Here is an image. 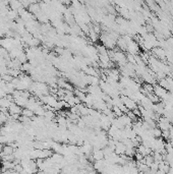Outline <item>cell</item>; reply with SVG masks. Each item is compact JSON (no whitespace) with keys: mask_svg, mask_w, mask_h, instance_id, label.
<instances>
[{"mask_svg":"<svg viewBox=\"0 0 173 174\" xmlns=\"http://www.w3.org/2000/svg\"><path fill=\"white\" fill-rule=\"evenodd\" d=\"M29 11L31 12L33 16H36V14H38L39 12H41V6H40V4H38V3H32L31 5H30V7H29Z\"/></svg>","mask_w":173,"mask_h":174,"instance_id":"6","label":"cell"},{"mask_svg":"<svg viewBox=\"0 0 173 174\" xmlns=\"http://www.w3.org/2000/svg\"><path fill=\"white\" fill-rule=\"evenodd\" d=\"M107 162H106L105 159H103V160H100V161H95L94 163V169L96 170V171H99V172H103V170L105 169V167L107 166Z\"/></svg>","mask_w":173,"mask_h":174,"instance_id":"5","label":"cell"},{"mask_svg":"<svg viewBox=\"0 0 173 174\" xmlns=\"http://www.w3.org/2000/svg\"><path fill=\"white\" fill-rule=\"evenodd\" d=\"M11 103H13V102H10L6 97L0 98V108H7V109H8Z\"/></svg>","mask_w":173,"mask_h":174,"instance_id":"9","label":"cell"},{"mask_svg":"<svg viewBox=\"0 0 173 174\" xmlns=\"http://www.w3.org/2000/svg\"><path fill=\"white\" fill-rule=\"evenodd\" d=\"M18 61H20V63H26L27 62V60H28V57H27V54H26V52H22V53L20 54V55L18 56V58H16Z\"/></svg>","mask_w":173,"mask_h":174,"instance_id":"15","label":"cell"},{"mask_svg":"<svg viewBox=\"0 0 173 174\" xmlns=\"http://www.w3.org/2000/svg\"><path fill=\"white\" fill-rule=\"evenodd\" d=\"M169 130H165V132H162V136L165 138V140H168L169 138Z\"/></svg>","mask_w":173,"mask_h":174,"instance_id":"22","label":"cell"},{"mask_svg":"<svg viewBox=\"0 0 173 174\" xmlns=\"http://www.w3.org/2000/svg\"><path fill=\"white\" fill-rule=\"evenodd\" d=\"M124 155L127 156V157H129V158H131V157H133L135 155V148H126Z\"/></svg>","mask_w":173,"mask_h":174,"instance_id":"14","label":"cell"},{"mask_svg":"<svg viewBox=\"0 0 173 174\" xmlns=\"http://www.w3.org/2000/svg\"><path fill=\"white\" fill-rule=\"evenodd\" d=\"M18 120L20 121V123H25V124H31L32 122H33V120H32V118H29V117H26V116H20V118H18Z\"/></svg>","mask_w":173,"mask_h":174,"instance_id":"17","label":"cell"},{"mask_svg":"<svg viewBox=\"0 0 173 174\" xmlns=\"http://www.w3.org/2000/svg\"><path fill=\"white\" fill-rule=\"evenodd\" d=\"M22 111H23L22 107L16 105L15 103H11L8 108V113L10 114V115H20V114L22 113Z\"/></svg>","mask_w":173,"mask_h":174,"instance_id":"4","label":"cell"},{"mask_svg":"<svg viewBox=\"0 0 173 174\" xmlns=\"http://www.w3.org/2000/svg\"><path fill=\"white\" fill-rule=\"evenodd\" d=\"M13 170L14 171H16L18 173H20V174H22L24 172V167L20 164H16L15 166H14V168H13Z\"/></svg>","mask_w":173,"mask_h":174,"instance_id":"20","label":"cell"},{"mask_svg":"<svg viewBox=\"0 0 173 174\" xmlns=\"http://www.w3.org/2000/svg\"><path fill=\"white\" fill-rule=\"evenodd\" d=\"M133 114H135V116H142V114H141V111H139V108H137V109L133 110Z\"/></svg>","mask_w":173,"mask_h":174,"instance_id":"23","label":"cell"},{"mask_svg":"<svg viewBox=\"0 0 173 174\" xmlns=\"http://www.w3.org/2000/svg\"><path fill=\"white\" fill-rule=\"evenodd\" d=\"M93 158H94V161H100L104 159V153L103 150H96L93 153Z\"/></svg>","mask_w":173,"mask_h":174,"instance_id":"8","label":"cell"},{"mask_svg":"<svg viewBox=\"0 0 173 174\" xmlns=\"http://www.w3.org/2000/svg\"><path fill=\"white\" fill-rule=\"evenodd\" d=\"M1 174H20V173H18L16 171H14L13 169H11V170H5V171H3Z\"/></svg>","mask_w":173,"mask_h":174,"instance_id":"21","label":"cell"},{"mask_svg":"<svg viewBox=\"0 0 173 174\" xmlns=\"http://www.w3.org/2000/svg\"><path fill=\"white\" fill-rule=\"evenodd\" d=\"M153 93H154V94H155L156 96H157L159 99H164V97L166 96L167 94H168V92H167L165 89H163L162 87H160L159 85H157V86H155V87H154Z\"/></svg>","mask_w":173,"mask_h":174,"instance_id":"2","label":"cell"},{"mask_svg":"<svg viewBox=\"0 0 173 174\" xmlns=\"http://www.w3.org/2000/svg\"><path fill=\"white\" fill-rule=\"evenodd\" d=\"M2 153L4 155H13L14 149L10 145H4L3 150H2Z\"/></svg>","mask_w":173,"mask_h":174,"instance_id":"11","label":"cell"},{"mask_svg":"<svg viewBox=\"0 0 173 174\" xmlns=\"http://www.w3.org/2000/svg\"><path fill=\"white\" fill-rule=\"evenodd\" d=\"M36 18L40 22H44V24H46V22H48V16H46L44 12H42V11L39 12L38 14H36Z\"/></svg>","mask_w":173,"mask_h":174,"instance_id":"12","label":"cell"},{"mask_svg":"<svg viewBox=\"0 0 173 174\" xmlns=\"http://www.w3.org/2000/svg\"><path fill=\"white\" fill-rule=\"evenodd\" d=\"M139 44H137V42H135V41H131V42L128 44L127 51H128V53L131 54V55L135 56L137 54V52H139Z\"/></svg>","mask_w":173,"mask_h":174,"instance_id":"3","label":"cell"},{"mask_svg":"<svg viewBox=\"0 0 173 174\" xmlns=\"http://www.w3.org/2000/svg\"><path fill=\"white\" fill-rule=\"evenodd\" d=\"M154 163V158L152 155H149V156H146L145 157V164H146L147 166H149L150 167L152 164Z\"/></svg>","mask_w":173,"mask_h":174,"instance_id":"18","label":"cell"},{"mask_svg":"<svg viewBox=\"0 0 173 174\" xmlns=\"http://www.w3.org/2000/svg\"><path fill=\"white\" fill-rule=\"evenodd\" d=\"M153 52L157 55V57L161 58L162 60H165V57H166V54H165V51L162 48L160 47H155L153 48Z\"/></svg>","mask_w":173,"mask_h":174,"instance_id":"7","label":"cell"},{"mask_svg":"<svg viewBox=\"0 0 173 174\" xmlns=\"http://www.w3.org/2000/svg\"><path fill=\"white\" fill-rule=\"evenodd\" d=\"M100 40L103 43V46L105 48H108V49H114L115 45H116V41L113 40L108 33H104L102 34V36L100 37Z\"/></svg>","mask_w":173,"mask_h":174,"instance_id":"1","label":"cell"},{"mask_svg":"<svg viewBox=\"0 0 173 174\" xmlns=\"http://www.w3.org/2000/svg\"><path fill=\"white\" fill-rule=\"evenodd\" d=\"M33 70V66H32L30 63H24L23 64V68H22V71H27V72H31Z\"/></svg>","mask_w":173,"mask_h":174,"instance_id":"19","label":"cell"},{"mask_svg":"<svg viewBox=\"0 0 173 174\" xmlns=\"http://www.w3.org/2000/svg\"><path fill=\"white\" fill-rule=\"evenodd\" d=\"M9 6H10L11 10L14 11H18L20 8H23L22 2H18V1H11V2H9Z\"/></svg>","mask_w":173,"mask_h":174,"instance_id":"10","label":"cell"},{"mask_svg":"<svg viewBox=\"0 0 173 174\" xmlns=\"http://www.w3.org/2000/svg\"><path fill=\"white\" fill-rule=\"evenodd\" d=\"M22 115L26 116V117H29V118H33L35 114H34V112L32 111V110L25 108V109H23V111H22Z\"/></svg>","mask_w":173,"mask_h":174,"instance_id":"13","label":"cell"},{"mask_svg":"<svg viewBox=\"0 0 173 174\" xmlns=\"http://www.w3.org/2000/svg\"><path fill=\"white\" fill-rule=\"evenodd\" d=\"M157 174H166V173H164V172L162 171V170H158V171H157Z\"/></svg>","mask_w":173,"mask_h":174,"instance_id":"24","label":"cell"},{"mask_svg":"<svg viewBox=\"0 0 173 174\" xmlns=\"http://www.w3.org/2000/svg\"><path fill=\"white\" fill-rule=\"evenodd\" d=\"M88 35H89V37H90V39L93 41V42H96V41L98 40V38H99V36H98V35H97V34L95 33L94 30H93L92 28H91L90 31H89V34H88Z\"/></svg>","mask_w":173,"mask_h":174,"instance_id":"16","label":"cell"}]
</instances>
